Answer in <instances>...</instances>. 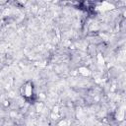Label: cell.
Here are the masks:
<instances>
[{"label":"cell","instance_id":"cell-1","mask_svg":"<svg viewBox=\"0 0 126 126\" xmlns=\"http://www.w3.org/2000/svg\"><path fill=\"white\" fill-rule=\"evenodd\" d=\"M22 95L27 100H32V96L34 95V94H33V87H32V84L31 82H28L25 86H23Z\"/></svg>","mask_w":126,"mask_h":126}]
</instances>
